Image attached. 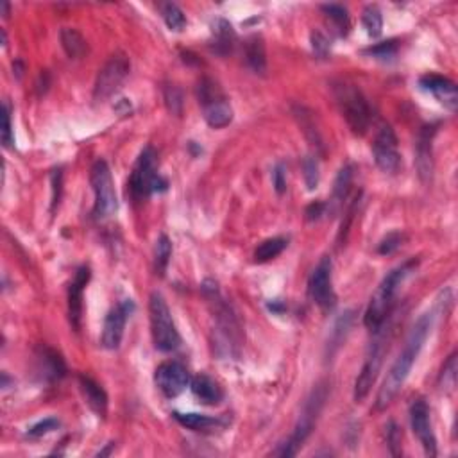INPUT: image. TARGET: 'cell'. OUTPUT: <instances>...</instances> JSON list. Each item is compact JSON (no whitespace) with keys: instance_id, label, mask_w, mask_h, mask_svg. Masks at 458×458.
Instances as JSON below:
<instances>
[{"instance_id":"cell-1","label":"cell","mask_w":458,"mask_h":458,"mask_svg":"<svg viewBox=\"0 0 458 458\" xmlns=\"http://www.w3.org/2000/svg\"><path fill=\"white\" fill-rule=\"evenodd\" d=\"M432 314H424L419 321L416 322L412 330H410L408 337H406L403 351L399 353L392 367L387 372V378L383 385L379 387V392L376 396V410L382 412L385 410L390 403L394 401L396 396L399 394L401 387L405 385L406 378H408L410 371H412L413 364H416L417 356H419L420 349H423L426 337L432 331Z\"/></svg>"},{"instance_id":"cell-2","label":"cell","mask_w":458,"mask_h":458,"mask_svg":"<svg viewBox=\"0 0 458 458\" xmlns=\"http://www.w3.org/2000/svg\"><path fill=\"white\" fill-rule=\"evenodd\" d=\"M417 267V260H410L406 263H403L398 269L390 270L383 281L379 283V287L376 288L374 296L371 297L367 311H365L364 322L371 331H376L382 324H385V321L389 319L390 310L396 299V292H398L399 285L405 281V277L412 273Z\"/></svg>"},{"instance_id":"cell-3","label":"cell","mask_w":458,"mask_h":458,"mask_svg":"<svg viewBox=\"0 0 458 458\" xmlns=\"http://www.w3.org/2000/svg\"><path fill=\"white\" fill-rule=\"evenodd\" d=\"M326 398H328V387H326L324 383H321V385L315 387L310 398L304 403L303 413H301L292 435L274 451L276 457H294V454H297L299 447L303 446V442L308 439L311 430H314L315 420H317L319 413H321L322 406H324Z\"/></svg>"},{"instance_id":"cell-4","label":"cell","mask_w":458,"mask_h":458,"mask_svg":"<svg viewBox=\"0 0 458 458\" xmlns=\"http://www.w3.org/2000/svg\"><path fill=\"white\" fill-rule=\"evenodd\" d=\"M390 340V326L385 328V326H379L378 330L374 331V340L369 345L367 356H365V362L362 365V371H360L358 378L355 382V401L362 403L371 392L372 385L378 379L379 371H382L383 358H385L387 348H389Z\"/></svg>"},{"instance_id":"cell-5","label":"cell","mask_w":458,"mask_h":458,"mask_svg":"<svg viewBox=\"0 0 458 458\" xmlns=\"http://www.w3.org/2000/svg\"><path fill=\"white\" fill-rule=\"evenodd\" d=\"M149 314H151L152 340H154L156 349L163 353L176 351L181 345V337H179V331L174 324L167 301L163 299V296L158 292L151 294Z\"/></svg>"},{"instance_id":"cell-6","label":"cell","mask_w":458,"mask_h":458,"mask_svg":"<svg viewBox=\"0 0 458 458\" xmlns=\"http://www.w3.org/2000/svg\"><path fill=\"white\" fill-rule=\"evenodd\" d=\"M333 91L338 108H340L342 115H344L345 122H348L353 133L358 134V137H364L367 133L369 125H371L372 113L362 91L353 86V84L345 83L337 84Z\"/></svg>"},{"instance_id":"cell-7","label":"cell","mask_w":458,"mask_h":458,"mask_svg":"<svg viewBox=\"0 0 458 458\" xmlns=\"http://www.w3.org/2000/svg\"><path fill=\"white\" fill-rule=\"evenodd\" d=\"M129 190L134 199H147L156 192L167 190V181L159 176L156 151L149 145L138 156L134 168L129 178Z\"/></svg>"},{"instance_id":"cell-8","label":"cell","mask_w":458,"mask_h":458,"mask_svg":"<svg viewBox=\"0 0 458 458\" xmlns=\"http://www.w3.org/2000/svg\"><path fill=\"white\" fill-rule=\"evenodd\" d=\"M90 183L95 193V205L91 217L97 222H104V220L111 219L118 210L113 178H111V171L104 159H97L93 163V167L90 171Z\"/></svg>"},{"instance_id":"cell-9","label":"cell","mask_w":458,"mask_h":458,"mask_svg":"<svg viewBox=\"0 0 458 458\" xmlns=\"http://www.w3.org/2000/svg\"><path fill=\"white\" fill-rule=\"evenodd\" d=\"M129 70H131V63H129L127 56L124 52L113 54L99 70V76L95 79L93 99L97 103H104L106 99H110L111 95L117 93L124 84L125 77L129 76Z\"/></svg>"},{"instance_id":"cell-10","label":"cell","mask_w":458,"mask_h":458,"mask_svg":"<svg viewBox=\"0 0 458 458\" xmlns=\"http://www.w3.org/2000/svg\"><path fill=\"white\" fill-rule=\"evenodd\" d=\"M331 269H333L331 258L324 256L319 261L310 280H308V296L322 310H331L335 307V301H337L333 283H331Z\"/></svg>"},{"instance_id":"cell-11","label":"cell","mask_w":458,"mask_h":458,"mask_svg":"<svg viewBox=\"0 0 458 458\" xmlns=\"http://www.w3.org/2000/svg\"><path fill=\"white\" fill-rule=\"evenodd\" d=\"M154 382L163 396L167 398H178L190 385V372L181 362H163L154 372Z\"/></svg>"},{"instance_id":"cell-12","label":"cell","mask_w":458,"mask_h":458,"mask_svg":"<svg viewBox=\"0 0 458 458\" xmlns=\"http://www.w3.org/2000/svg\"><path fill=\"white\" fill-rule=\"evenodd\" d=\"M372 154H374V161L382 171L385 172H396L399 168V152H398V137H396L394 129L390 125L383 124L379 127L378 134L372 144Z\"/></svg>"},{"instance_id":"cell-13","label":"cell","mask_w":458,"mask_h":458,"mask_svg":"<svg viewBox=\"0 0 458 458\" xmlns=\"http://www.w3.org/2000/svg\"><path fill=\"white\" fill-rule=\"evenodd\" d=\"M133 310H134L133 301L125 299L124 303H120L117 308H113V310L108 314L106 321H104L103 337H101V344H103V348L110 349V351H115V349L120 348L122 337H124L125 322H127V317L131 315V311Z\"/></svg>"},{"instance_id":"cell-14","label":"cell","mask_w":458,"mask_h":458,"mask_svg":"<svg viewBox=\"0 0 458 458\" xmlns=\"http://www.w3.org/2000/svg\"><path fill=\"white\" fill-rule=\"evenodd\" d=\"M410 420H412L413 433L423 444L428 457H437V439L430 423V408L424 399H416L410 406Z\"/></svg>"},{"instance_id":"cell-15","label":"cell","mask_w":458,"mask_h":458,"mask_svg":"<svg viewBox=\"0 0 458 458\" xmlns=\"http://www.w3.org/2000/svg\"><path fill=\"white\" fill-rule=\"evenodd\" d=\"M420 86L435 97L444 108L450 111H457L458 108V91L457 84L451 79L437 74H428V76L420 77Z\"/></svg>"},{"instance_id":"cell-16","label":"cell","mask_w":458,"mask_h":458,"mask_svg":"<svg viewBox=\"0 0 458 458\" xmlns=\"http://www.w3.org/2000/svg\"><path fill=\"white\" fill-rule=\"evenodd\" d=\"M90 269L88 267H81L76 273L72 285L69 288V317L72 326L76 330L81 328V317H83V292L84 287L90 281Z\"/></svg>"},{"instance_id":"cell-17","label":"cell","mask_w":458,"mask_h":458,"mask_svg":"<svg viewBox=\"0 0 458 458\" xmlns=\"http://www.w3.org/2000/svg\"><path fill=\"white\" fill-rule=\"evenodd\" d=\"M190 389H192L193 396L202 403V405L215 406L222 401L224 390L212 376L208 374H197L190 382Z\"/></svg>"},{"instance_id":"cell-18","label":"cell","mask_w":458,"mask_h":458,"mask_svg":"<svg viewBox=\"0 0 458 458\" xmlns=\"http://www.w3.org/2000/svg\"><path fill=\"white\" fill-rule=\"evenodd\" d=\"M351 181H353V167L351 165H345V167L340 168L337 179H335L331 199L330 202L326 205V213L337 215V213L344 208V202L345 199L349 197V190H351Z\"/></svg>"},{"instance_id":"cell-19","label":"cell","mask_w":458,"mask_h":458,"mask_svg":"<svg viewBox=\"0 0 458 458\" xmlns=\"http://www.w3.org/2000/svg\"><path fill=\"white\" fill-rule=\"evenodd\" d=\"M202 113H205L206 124L213 129L226 127L233 120V110L229 106V103L224 99V95L219 97V99H213L210 103L202 104Z\"/></svg>"},{"instance_id":"cell-20","label":"cell","mask_w":458,"mask_h":458,"mask_svg":"<svg viewBox=\"0 0 458 458\" xmlns=\"http://www.w3.org/2000/svg\"><path fill=\"white\" fill-rule=\"evenodd\" d=\"M81 390H83L84 398H86L88 406L99 416H106L108 412V396L99 383H95L91 378L81 376L79 378Z\"/></svg>"},{"instance_id":"cell-21","label":"cell","mask_w":458,"mask_h":458,"mask_svg":"<svg viewBox=\"0 0 458 458\" xmlns=\"http://www.w3.org/2000/svg\"><path fill=\"white\" fill-rule=\"evenodd\" d=\"M59 40L67 56L72 57V59H81V57H84L88 54L86 40H84V36L77 29L63 27L59 33Z\"/></svg>"},{"instance_id":"cell-22","label":"cell","mask_w":458,"mask_h":458,"mask_svg":"<svg viewBox=\"0 0 458 458\" xmlns=\"http://www.w3.org/2000/svg\"><path fill=\"white\" fill-rule=\"evenodd\" d=\"M246 61L249 64V69L254 74H263L267 72V54L263 40L260 36H251L246 43Z\"/></svg>"},{"instance_id":"cell-23","label":"cell","mask_w":458,"mask_h":458,"mask_svg":"<svg viewBox=\"0 0 458 458\" xmlns=\"http://www.w3.org/2000/svg\"><path fill=\"white\" fill-rule=\"evenodd\" d=\"M353 321H355L353 311H344V314L337 319L333 330H331L330 340H328V358H331V356L338 351V348L344 344L345 337H348L349 331H351Z\"/></svg>"},{"instance_id":"cell-24","label":"cell","mask_w":458,"mask_h":458,"mask_svg":"<svg viewBox=\"0 0 458 458\" xmlns=\"http://www.w3.org/2000/svg\"><path fill=\"white\" fill-rule=\"evenodd\" d=\"M432 134L433 131H428V127L420 133L419 144H417V168H419L420 178H428L432 176L433 163H432Z\"/></svg>"},{"instance_id":"cell-25","label":"cell","mask_w":458,"mask_h":458,"mask_svg":"<svg viewBox=\"0 0 458 458\" xmlns=\"http://www.w3.org/2000/svg\"><path fill=\"white\" fill-rule=\"evenodd\" d=\"M172 416H174V419L178 420L181 426H185V428H188V430H193V432H210V430L220 426L219 419H215V417L202 416V413L174 412Z\"/></svg>"},{"instance_id":"cell-26","label":"cell","mask_w":458,"mask_h":458,"mask_svg":"<svg viewBox=\"0 0 458 458\" xmlns=\"http://www.w3.org/2000/svg\"><path fill=\"white\" fill-rule=\"evenodd\" d=\"M213 47H215V52L219 54H227L231 52L233 43H235V30H233L231 23L226 22V20L219 18L215 23H213Z\"/></svg>"},{"instance_id":"cell-27","label":"cell","mask_w":458,"mask_h":458,"mask_svg":"<svg viewBox=\"0 0 458 458\" xmlns=\"http://www.w3.org/2000/svg\"><path fill=\"white\" fill-rule=\"evenodd\" d=\"M40 362H42L43 376L49 379H59L63 378L64 372H67V367H64V362L56 351L49 348L42 349V356H40Z\"/></svg>"},{"instance_id":"cell-28","label":"cell","mask_w":458,"mask_h":458,"mask_svg":"<svg viewBox=\"0 0 458 458\" xmlns=\"http://www.w3.org/2000/svg\"><path fill=\"white\" fill-rule=\"evenodd\" d=\"M287 246L288 240L283 239V236H274V239L265 240V242H261L260 246L256 247V251H254V261L265 263V261L274 260V258L283 253Z\"/></svg>"},{"instance_id":"cell-29","label":"cell","mask_w":458,"mask_h":458,"mask_svg":"<svg viewBox=\"0 0 458 458\" xmlns=\"http://www.w3.org/2000/svg\"><path fill=\"white\" fill-rule=\"evenodd\" d=\"M171 256H172L171 239H168L167 235H161L158 239V242H156V249H154V267H156V273H158L159 276H163L165 270H167Z\"/></svg>"},{"instance_id":"cell-30","label":"cell","mask_w":458,"mask_h":458,"mask_svg":"<svg viewBox=\"0 0 458 458\" xmlns=\"http://www.w3.org/2000/svg\"><path fill=\"white\" fill-rule=\"evenodd\" d=\"M362 23L371 38H378L383 29V16L378 6H367L362 13Z\"/></svg>"},{"instance_id":"cell-31","label":"cell","mask_w":458,"mask_h":458,"mask_svg":"<svg viewBox=\"0 0 458 458\" xmlns=\"http://www.w3.org/2000/svg\"><path fill=\"white\" fill-rule=\"evenodd\" d=\"M161 15H163V20H165V23H167V27L171 30L179 33V30L185 29L186 18H185V15H183L181 9H179L176 4H163Z\"/></svg>"},{"instance_id":"cell-32","label":"cell","mask_w":458,"mask_h":458,"mask_svg":"<svg viewBox=\"0 0 458 458\" xmlns=\"http://www.w3.org/2000/svg\"><path fill=\"white\" fill-rule=\"evenodd\" d=\"M163 97H165V104H167L168 111L172 115L183 113V91L181 88L176 84H167L163 88Z\"/></svg>"},{"instance_id":"cell-33","label":"cell","mask_w":458,"mask_h":458,"mask_svg":"<svg viewBox=\"0 0 458 458\" xmlns=\"http://www.w3.org/2000/svg\"><path fill=\"white\" fill-rule=\"evenodd\" d=\"M296 117L299 118L301 122V127H303V131L307 133V137L310 138L311 142H314V145H322V140H321V134H319L317 127H315V122H314V117H311V113L308 110H304V108H297L296 111Z\"/></svg>"},{"instance_id":"cell-34","label":"cell","mask_w":458,"mask_h":458,"mask_svg":"<svg viewBox=\"0 0 458 458\" xmlns=\"http://www.w3.org/2000/svg\"><path fill=\"white\" fill-rule=\"evenodd\" d=\"M322 11H324V15L328 16V18H330L331 22H333L335 25L338 27V29L348 30L349 15H348V9H345L344 6H340V4H324V6H322Z\"/></svg>"},{"instance_id":"cell-35","label":"cell","mask_w":458,"mask_h":458,"mask_svg":"<svg viewBox=\"0 0 458 458\" xmlns=\"http://www.w3.org/2000/svg\"><path fill=\"white\" fill-rule=\"evenodd\" d=\"M439 382L444 390H451L454 387V382H457V353H453L444 364Z\"/></svg>"},{"instance_id":"cell-36","label":"cell","mask_w":458,"mask_h":458,"mask_svg":"<svg viewBox=\"0 0 458 458\" xmlns=\"http://www.w3.org/2000/svg\"><path fill=\"white\" fill-rule=\"evenodd\" d=\"M303 172H304V183H307V188L310 192H314L319 185V163L317 158L314 156H307L303 159Z\"/></svg>"},{"instance_id":"cell-37","label":"cell","mask_w":458,"mask_h":458,"mask_svg":"<svg viewBox=\"0 0 458 458\" xmlns=\"http://www.w3.org/2000/svg\"><path fill=\"white\" fill-rule=\"evenodd\" d=\"M403 242H405V235L399 231H394V233H389V235L385 236V239L379 242L378 246V253L379 254H392L396 253V251L399 249V247L403 246Z\"/></svg>"},{"instance_id":"cell-38","label":"cell","mask_w":458,"mask_h":458,"mask_svg":"<svg viewBox=\"0 0 458 458\" xmlns=\"http://www.w3.org/2000/svg\"><path fill=\"white\" fill-rule=\"evenodd\" d=\"M2 144L4 147H13L15 144V137H13V127H11V108L6 103L2 108Z\"/></svg>"},{"instance_id":"cell-39","label":"cell","mask_w":458,"mask_h":458,"mask_svg":"<svg viewBox=\"0 0 458 458\" xmlns=\"http://www.w3.org/2000/svg\"><path fill=\"white\" fill-rule=\"evenodd\" d=\"M396 52H398V43L394 40H390V42H383L378 43V45L371 47L367 50V54L371 56H376L378 59H390V57H394Z\"/></svg>"},{"instance_id":"cell-40","label":"cell","mask_w":458,"mask_h":458,"mask_svg":"<svg viewBox=\"0 0 458 458\" xmlns=\"http://www.w3.org/2000/svg\"><path fill=\"white\" fill-rule=\"evenodd\" d=\"M387 442H389L390 453L394 457H399L401 454V430L396 423L389 424V430H387Z\"/></svg>"},{"instance_id":"cell-41","label":"cell","mask_w":458,"mask_h":458,"mask_svg":"<svg viewBox=\"0 0 458 458\" xmlns=\"http://www.w3.org/2000/svg\"><path fill=\"white\" fill-rule=\"evenodd\" d=\"M57 426H59V420L50 417V419H45V420H42V423L35 424V426H33L29 432H27V437H30V439H38V437H43V435H47V433L57 430Z\"/></svg>"},{"instance_id":"cell-42","label":"cell","mask_w":458,"mask_h":458,"mask_svg":"<svg viewBox=\"0 0 458 458\" xmlns=\"http://www.w3.org/2000/svg\"><path fill=\"white\" fill-rule=\"evenodd\" d=\"M311 47H314V52L319 57H326L330 52V40L326 38L321 30H314L311 33Z\"/></svg>"},{"instance_id":"cell-43","label":"cell","mask_w":458,"mask_h":458,"mask_svg":"<svg viewBox=\"0 0 458 458\" xmlns=\"http://www.w3.org/2000/svg\"><path fill=\"white\" fill-rule=\"evenodd\" d=\"M358 201H360V193H358V195H356L355 199H353V202H351V205H349L348 212H345V222H342L340 233H338V244H340V246H342V244H344L345 236H348L349 224H351L353 217H355V210H356V206H358Z\"/></svg>"},{"instance_id":"cell-44","label":"cell","mask_w":458,"mask_h":458,"mask_svg":"<svg viewBox=\"0 0 458 458\" xmlns=\"http://www.w3.org/2000/svg\"><path fill=\"white\" fill-rule=\"evenodd\" d=\"M273 185L277 193H285L287 190V174H285L283 165H277L273 172Z\"/></svg>"},{"instance_id":"cell-45","label":"cell","mask_w":458,"mask_h":458,"mask_svg":"<svg viewBox=\"0 0 458 458\" xmlns=\"http://www.w3.org/2000/svg\"><path fill=\"white\" fill-rule=\"evenodd\" d=\"M304 215H307L308 222L319 220L322 215H326V205L324 202H311V205L307 208V212H304Z\"/></svg>"},{"instance_id":"cell-46","label":"cell","mask_w":458,"mask_h":458,"mask_svg":"<svg viewBox=\"0 0 458 458\" xmlns=\"http://www.w3.org/2000/svg\"><path fill=\"white\" fill-rule=\"evenodd\" d=\"M61 179H63V174H61V171H54L52 172V210H56V206L59 205Z\"/></svg>"},{"instance_id":"cell-47","label":"cell","mask_w":458,"mask_h":458,"mask_svg":"<svg viewBox=\"0 0 458 458\" xmlns=\"http://www.w3.org/2000/svg\"><path fill=\"white\" fill-rule=\"evenodd\" d=\"M2 9H4V16L9 15V4L8 2H2Z\"/></svg>"}]
</instances>
